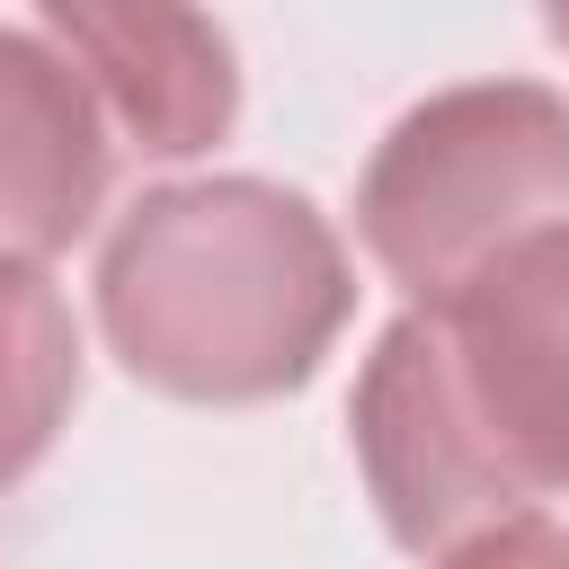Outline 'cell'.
Returning <instances> with one entry per match:
<instances>
[{
	"label": "cell",
	"instance_id": "1",
	"mask_svg": "<svg viewBox=\"0 0 569 569\" xmlns=\"http://www.w3.org/2000/svg\"><path fill=\"white\" fill-rule=\"evenodd\" d=\"M347 445L409 560L569 498V231L409 302L356 373Z\"/></svg>",
	"mask_w": 569,
	"mask_h": 569
},
{
	"label": "cell",
	"instance_id": "2",
	"mask_svg": "<svg viewBox=\"0 0 569 569\" xmlns=\"http://www.w3.org/2000/svg\"><path fill=\"white\" fill-rule=\"evenodd\" d=\"M356 311L329 213L276 178H169L98 249V329L116 365L196 409L284 400Z\"/></svg>",
	"mask_w": 569,
	"mask_h": 569
},
{
	"label": "cell",
	"instance_id": "3",
	"mask_svg": "<svg viewBox=\"0 0 569 569\" xmlns=\"http://www.w3.org/2000/svg\"><path fill=\"white\" fill-rule=\"evenodd\" d=\"M356 231L409 302H445L507 249L569 231V89L462 80L418 98L356 178Z\"/></svg>",
	"mask_w": 569,
	"mask_h": 569
},
{
	"label": "cell",
	"instance_id": "4",
	"mask_svg": "<svg viewBox=\"0 0 569 569\" xmlns=\"http://www.w3.org/2000/svg\"><path fill=\"white\" fill-rule=\"evenodd\" d=\"M36 27L62 44V62L89 80L98 116L124 124V142L142 160H196L231 133L240 116V71H231V36L196 9H98V0H44Z\"/></svg>",
	"mask_w": 569,
	"mask_h": 569
},
{
	"label": "cell",
	"instance_id": "5",
	"mask_svg": "<svg viewBox=\"0 0 569 569\" xmlns=\"http://www.w3.org/2000/svg\"><path fill=\"white\" fill-rule=\"evenodd\" d=\"M116 142L44 27H0V267L44 276L107 204Z\"/></svg>",
	"mask_w": 569,
	"mask_h": 569
},
{
	"label": "cell",
	"instance_id": "6",
	"mask_svg": "<svg viewBox=\"0 0 569 569\" xmlns=\"http://www.w3.org/2000/svg\"><path fill=\"white\" fill-rule=\"evenodd\" d=\"M80 400V320L53 276L0 267V498L53 453Z\"/></svg>",
	"mask_w": 569,
	"mask_h": 569
},
{
	"label": "cell",
	"instance_id": "7",
	"mask_svg": "<svg viewBox=\"0 0 569 569\" xmlns=\"http://www.w3.org/2000/svg\"><path fill=\"white\" fill-rule=\"evenodd\" d=\"M427 569H569V516H516V525H489L471 542H453L445 560Z\"/></svg>",
	"mask_w": 569,
	"mask_h": 569
},
{
	"label": "cell",
	"instance_id": "8",
	"mask_svg": "<svg viewBox=\"0 0 569 569\" xmlns=\"http://www.w3.org/2000/svg\"><path fill=\"white\" fill-rule=\"evenodd\" d=\"M542 36H551V44L569 53V9H551V18H542Z\"/></svg>",
	"mask_w": 569,
	"mask_h": 569
}]
</instances>
